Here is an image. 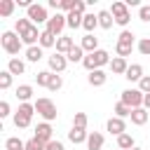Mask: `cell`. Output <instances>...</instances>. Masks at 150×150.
<instances>
[{
	"instance_id": "16",
	"label": "cell",
	"mask_w": 150,
	"mask_h": 150,
	"mask_svg": "<svg viewBox=\"0 0 150 150\" xmlns=\"http://www.w3.org/2000/svg\"><path fill=\"white\" fill-rule=\"evenodd\" d=\"M105 80H108V75H105L101 68H98V70H91V73H89V77H87V82H89L91 87H103V84H105Z\"/></svg>"
},
{
	"instance_id": "9",
	"label": "cell",
	"mask_w": 150,
	"mask_h": 150,
	"mask_svg": "<svg viewBox=\"0 0 150 150\" xmlns=\"http://www.w3.org/2000/svg\"><path fill=\"white\" fill-rule=\"evenodd\" d=\"M40 35H42V30H38V26H30L23 35H19L21 38V42L23 45H28V47H35V42H40Z\"/></svg>"
},
{
	"instance_id": "38",
	"label": "cell",
	"mask_w": 150,
	"mask_h": 150,
	"mask_svg": "<svg viewBox=\"0 0 150 150\" xmlns=\"http://www.w3.org/2000/svg\"><path fill=\"white\" fill-rule=\"evenodd\" d=\"M16 112H21V115H26V117H33V115H35V103H21Z\"/></svg>"
},
{
	"instance_id": "39",
	"label": "cell",
	"mask_w": 150,
	"mask_h": 150,
	"mask_svg": "<svg viewBox=\"0 0 150 150\" xmlns=\"http://www.w3.org/2000/svg\"><path fill=\"white\" fill-rule=\"evenodd\" d=\"M73 127H77V129H87V115H84V112H75V117H73Z\"/></svg>"
},
{
	"instance_id": "19",
	"label": "cell",
	"mask_w": 150,
	"mask_h": 150,
	"mask_svg": "<svg viewBox=\"0 0 150 150\" xmlns=\"http://www.w3.org/2000/svg\"><path fill=\"white\" fill-rule=\"evenodd\" d=\"M98 26V14H94V12H87L84 14V19H82V28L87 30V33H94V28Z\"/></svg>"
},
{
	"instance_id": "44",
	"label": "cell",
	"mask_w": 150,
	"mask_h": 150,
	"mask_svg": "<svg viewBox=\"0 0 150 150\" xmlns=\"http://www.w3.org/2000/svg\"><path fill=\"white\" fill-rule=\"evenodd\" d=\"M138 89L143 94H150V75H143V80L138 82Z\"/></svg>"
},
{
	"instance_id": "35",
	"label": "cell",
	"mask_w": 150,
	"mask_h": 150,
	"mask_svg": "<svg viewBox=\"0 0 150 150\" xmlns=\"http://www.w3.org/2000/svg\"><path fill=\"white\" fill-rule=\"evenodd\" d=\"M61 87H63V77L54 73V75H52V80H49V84H47V89H49V91H59Z\"/></svg>"
},
{
	"instance_id": "42",
	"label": "cell",
	"mask_w": 150,
	"mask_h": 150,
	"mask_svg": "<svg viewBox=\"0 0 150 150\" xmlns=\"http://www.w3.org/2000/svg\"><path fill=\"white\" fill-rule=\"evenodd\" d=\"M138 19L145 21V23H150V5H141L138 7Z\"/></svg>"
},
{
	"instance_id": "32",
	"label": "cell",
	"mask_w": 150,
	"mask_h": 150,
	"mask_svg": "<svg viewBox=\"0 0 150 150\" xmlns=\"http://www.w3.org/2000/svg\"><path fill=\"white\" fill-rule=\"evenodd\" d=\"M115 117H120V120L131 117V108H129V105H124L122 101H120V103H115Z\"/></svg>"
},
{
	"instance_id": "26",
	"label": "cell",
	"mask_w": 150,
	"mask_h": 150,
	"mask_svg": "<svg viewBox=\"0 0 150 150\" xmlns=\"http://www.w3.org/2000/svg\"><path fill=\"white\" fill-rule=\"evenodd\" d=\"M117 148H120V150H134V148H136L134 136H131V134H122V136H117Z\"/></svg>"
},
{
	"instance_id": "27",
	"label": "cell",
	"mask_w": 150,
	"mask_h": 150,
	"mask_svg": "<svg viewBox=\"0 0 150 150\" xmlns=\"http://www.w3.org/2000/svg\"><path fill=\"white\" fill-rule=\"evenodd\" d=\"M42 56H45V54H42V47H40V45H35V47H28V49H26V61H30V63H38Z\"/></svg>"
},
{
	"instance_id": "6",
	"label": "cell",
	"mask_w": 150,
	"mask_h": 150,
	"mask_svg": "<svg viewBox=\"0 0 150 150\" xmlns=\"http://www.w3.org/2000/svg\"><path fill=\"white\" fill-rule=\"evenodd\" d=\"M66 26H68V23H66V14H61V12H56V14L49 16V21H47V30H49L52 35H56V38H61V33H63Z\"/></svg>"
},
{
	"instance_id": "33",
	"label": "cell",
	"mask_w": 150,
	"mask_h": 150,
	"mask_svg": "<svg viewBox=\"0 0 150 150\" xmlns=\"http://www.w3.org/2000/svg\"><path fill=\"white\" fill-rule=\"evenodd\" d=\"M30 120H33V117H26V115H21V112H14V127H16V129L30 127Z\"/></svg>"
},
{
	"instance_id": "4",
	"label": "cell",
	"mask_w": 150,
	"mask_h": 150,
	"mask_svg": "<svg viewBox=\"0 0 150 150\" xmlns=\"http://www.w3.org/2000/svg\"><path fill=\"white\" fill-rule=\"evenodd\" d=\"M110 14H112L115 23H117V26H122V28H124V26L129 23V19H131V14H129V7H127L124 2H120V0L110 5Z\"/></svg>"
},
{
	"instance_id": "43",
	"label": "cell",
	"mask_w": 150,
	"mask_h": 150,
	"mask_svg": "<svg viewBox=\"0 0 150 150\" xmlns=\"http://www.w3.org/2000/svg\"><path fill=\"white\" fill-rule=\"evenodd\" d=\"M26 150H45V143H40L38 138H30L26 141Z\"/></svg>"
},
{
	"instance_id": "25",
	"label": "cell",
	"mask_w": 150,
	"mask_h": 150,
	"mask_svg": "<svg viewBox=\"0 0 150 150\" xmlns=\"http://www.w3.org/2000/svg\"><path fill=\"white\" fill-rule=\"evenodd\" d=\"M30 96H33V87H30V84H19V87H16V98H19L21 103H28Z\"/></svg>"
},
{
	"instance_id": "40",
	"label": "cell",
	"mask_w": 150,
	"mask_h": 150,
	"mask_svg": "<svg viewBox=\"0 0 150 150\" xmlns=\"http://www.w3.org/2000/svg\"><path fill=\"white\" fill-rule=\"evenodd\" d=\"M117 42H122V45H134V33L124 28V30L120 33V38H117Z\"/></svg>"
},
{
	"instance_id": "13",
	"label": "cell",
	"mask_w": 150,
	"mask_h": 150,
	"mask_svg": "<svg viewBox=\"0 0 150 150\" xmlns=\"http://www.w3.org/2000/svg\"><path fill=\"white\" fill-rule=\"evenodd\" d=\"M73 47H75V42H73V38H70V35H61V38L56 40V52H59V54H63V56H66Z\"/></svg>"
},
{
	"instance_id": "21",
	"label": "cell",
	"mask_w": 150,
	"mask_h": 150,
	"mask_svg": "<svg viewBox=\"0 0 150 150\" xmlns=\"http://www.w3.org/2000/svg\"><path fill=\"white\" fill-rule=\"evenodd\" d=\"M7 70L12 73V75H23L26 73V63L21 61V59H9V63H7Z\"/></svg>"
},
{
	"instance_id": "24",
	"label": "cell",
	"mask_w": 150,
	"mask_h": 150,
	"mask_svg": "<svg viewBox=\"0 0 150 150\" xmlns=\"http://www.w3.org/2000/svg\"><path fill=\"white\" fill-rule=\"evenodd\" d=\"M56 40H59V38H56V35H52V33L45 28V30H42V35H40V42H38V45H40L42 49H47V47H56Z\"/></svg>"
},
{
	"instance_id": "34",
	"label": "cell",
	"mask_w": 150,
	"mask_h": 150,
	"mask_svg": "<svg viewBox=\"0 0 150 150\" xmlns=\"http://www.w3.org/2000/svg\"><path fill=\"white\" fill-rule=\"evenodd\" d=\"M52 75H54L52 70H40V73L35 75V82H38L40 87H47V84H49V80H52Z\"/></svg>"
},
{
	"instance_id": "2",
	"label": "cell",
	"mask_w": 150,
	"mask_h": 150,
	"mask_svg": "<svg viewBox=\"0 0 150 150\" xmlns=\"http://www.w3.org/2000/svg\"><path fill=\"white\" fill-rule=\"evenodd\" d=\"M35 112H38L45 122H52V120H56V115H59L54 101H52V98H45V96L35 101Z\"/></svg>"
},
{
	"instance_id": "41",
	"label": "cell",
	"mask_w": 150,
	"mask_h": 150,
	"mask_svg": "<svg viewBox=\"0 0 150 150\" xmlns=\"http://www.w3.org/2000/svg\"><path fill=\"white\" fill-rule=\"evenodd\" d=\"M138 52L143 56H150V38H141L138 40Z\"/></svg>"
},
{
	"instance_id": "22",
	"label": "cell",
	"mask_w": 150,
	"mask_h": 150,
	"mask_svg": "<svg viewBox=\"0 0 150 150\" xmlns=\"http://www.w3.org/2000/svg\"><path fill=\"white\" fill-rule=\"evenodd\" d=\"M82 19H84V14H77L75 9L66 14V23H68V28H82Z\"/></svg>"
},
{
	"instance_id": "36",
	"label": "cell",
	"mask_w": 150,
	"mask_h": 150,
	"mask_svg": "<svg viewBox=\"0 0 150 150\" xmlns=\"http://www.w3.org/2000/svg\"><path fill=\"white\" fill-rule=\"evenodd\" d=\"M131 49H134V45H122V42L115 45V52H117V56H122V59H127V56L131 54Z\"/></svg>"
},
{
	"instance_id": "45",
	"label": "cell",
	"mask_w": 150,
	"mask_h": 150,
	"mask_svg": "<svg viewBox=\"0 0 150 150\" xmlns=\"http://www.w3.org/2000/svg\"><path fill=\"white\" fill-rule=\"evenodd\" d=\"M47 150H66V148H63L61 141H49V143H47Z\"/></svg>"
},
{
	"instance_id": "7",
	"label": "cell",
	"mask_w": 150,
	"mask_h": 150,
	"mask_svg": "<svg viewBox=\"0 0 150 150\" xmlns=\"http://www.w3.org/2000/svg\"><path fill=\"white\" fill-rule=\"evenodd\" d=\"M47 63H49V70L59 75V73H63V70H66L68 59H66L63 54H59V52H56V54H52V56H49V61H47Z\"/></svg>"
},
{
	"instance_id": "15",
	"label": "cell",
	"mask_w": 150,
	"mask_h": 150,
	"mask_svg": "<svg viewBox=\"0 0 150 150\" xmlns=\"http://www.w3.org/2000/svg\"><path fill=\"white\" fill-rule=\"evenodd\" d=\"M127 68H129L127 59H122V56H112V61H110V70H112L115 75H124Z\"/></svg>"
},
{
	"instance_id": "20",
	"label": "cell",
	"mask_w": 150,
	"mask_h": 150,
	"mask_svg": "<svg viewBox=\"0 0 150 150\" xmlns=\"http://www.w3.org/2000/svg\"><path fill=\"white\" fill-rule=\"evenodd\" d=\"M101 148H103V134L91 131L87 138V150H101Z\"/></svg>"
},
{
	"instance_id": "23",
	"label": "cell",
	"mask_w": 150,
	"mask_h": 150,
	"mask_svg": "<svg viewBox=\"0 0 150 150\" xmlns=\"http://www.w3.org/2000/svg\"><path fill=\"white\" fill-rule=\"evenodd\" d=\"M112 23H115V19H112L110 9H101V12H98V26L108 30V28H112Z\"/></svg>"
},
{
	"instance_id": "8",
	"label": "cell",
	"mask_w": 150,
	"mask_h": 150,
	"mask_svg": "<svg viewBox=\"0 0 150 150\" xmlns=\"http://www.w3.org/2000/svg\"><path fill=\"white\" fill-rule=\"evenodd\" d=\"M33 138H38L40 143L47 145V143L52 141V124H49V122H40V124L35 127V136H33Z\"/></svg>"
},
{
	"instance_id": "10",
	"label": "cell",
	"mask_w": 150,
	"mask_h": 150,
	"mask_svg": "<svg viewBox=\"0 0 150 150\" xmlns=\"http://www.w3.org/2000/svg\"><path fill=\"white\" fill-rule=\"evenodd\" d=\"M105 127H108V131H110V134H115V136L127 134V124H124V120H120V117H110Z\"/></svg>"
},
{
	"instance_id": "12",
	"label": "cell",
	"mask_w": 150,
	"mask_h": 150,
	"mask_svg": "<svg viewBox=\"0 0 150 150\" xmlns=\"http://www.w3.org/2000/svg\"><path fill=\"white\" fill-rule=\"evenodd\" d=\"M124 77H127L129 82H141V80H143V66H141V63H131V66L127 68Z\"/></svg>"
},
{
	"instance_id": "49",
	"label": "cell",
	"mask_w": 150,
	"mask_h": 150,
	"mask_svg": "<svg viewBox=\"0 0 150 150\" xmlns=\"http://www.w3.org/2000/svg\"><path fill=\"white\" fill-rule=\"evenodd\" d=\"M134 150H143V148H134Z\"/></svg>"
},
{
	"instance_id": "5",
	"label": "cell",
	"mask_w": 150,
	"mask_h": 150,
	"mask_svg": "<svg viewBox=\"0 0 150 150\" xmlns=\"http://www.w3.org/2000/svg\"><path fill=\"white\" fill-rule=\"evenodd\" d=\"M26 16L33 21V26H40V23H47V21H49L47 9H45L42 5H38V2H33V5L26 9Z\"/></svg>"
},
{
	"instance_id": "14",
	"label": "cell",
	"mask_w": 150,
	"mask_h": 150,
	"mask_svg": "<svg viewBox=\"0 0 150 150\" xmlns=\"http://www.w3.org/2000/svg\"><path fill=\"white\" fill-rule=\"evenodd\" d=\"M91 56H94V63H96V68H103V66H110V54L105 52V49H96V52H91Z\"/></svg>"
},
{
	"instance_id": "47",
	"label": "cell",
	"mask_w": 150,
	"mask_h": 150,
	"mask_svg": "<svg viewBox=\"0 0 150 150\" xmlns=\"http://www.w3.org/2000/svg\"><path fill=\"white\" fill-rule=\"evenodd\" d=\"M0 117H9V103L7 101L0 103Z\"/></svg>"
},
{
	"instance_id": "48",
	"label": "cell",
	"mask_w": 150,
	"mask_h": 150,
	"mask_svg": "<svg viewBox=\"0 0 150 150\" xmlns=\"http://www.w3.org/2000/svg\"><path fill=\"white\" fill-rule=\"evenodd\" d=\"M143 108L150 110V94H145V98H143Z\"/></svg>"
},
{
	"instance_id": "1",
	"label": "cell",
	"mask_w": 150,
	"mask_h": 150,
	"mask_svg": "<svg viewBox=\"0 0 150 150\" xmlns=\"http://www.w3.org/2000/svg\"><path fill=\"white\" fill-rule=\"evenodd\" d=\"M0 45H2V49L7 52V54H19L21 52V47H23V42H21V38L14 33V30H5L2 33V38H0Z\"/></svg>"
},
{
	"instance_id": "3",
	"label": "cell",
	"mask_w": 150,
	"mask_h": 150,
	"mask_svg": "<svg viewBox=\"0 0 150 150\" xmlns=\"http://www.w3.org/2000/svg\"><path fill=\"white\" fill-rule=\"evenodd\" d=\"M143 98H145V94H143L141 89H124L122 96H120V101H122L124 105H129L131 110H134V108H143Z\"/></svg>"
},
{
	"instance_id": "31",
	"label": "cell",
	"mask_w": 150,
	"mask_h": 150,
	"mask_svg": "<svg viewBox=\"0 0 150 150\" xmlns=\"http://www.w3.org/2000/svg\"><path fill=\"white\" fill-rule=\"evenodd\" d=\"M14 7H16L14 0H0V16H9L14 12Z\"/></svg>"
},
{
	"instance_id": "29",
	"label": "cell",
	"mask_w": 150,
	"mask_h": 150,
	"mask_svg": "<svg viewBox=\"0 0 150 150\" xmlns=\"http://www.w3.org/2000/svg\"><path fill=\"white\" fill-rule=\"evenodd\" d=\"M30 26H33V21H30L28 16H26V19H16V23H14V33H16V35H23Z\"/></svg>"
},
{
	"instance_id": "18",
	"label": "cell",
	"mask_w": 150,
	"mask_h": 150,
	"mask_svg": "<svg viewBox=\"0 0 150 150\" xmlns=\"http://www.w3.org/2000/svg\"><path fill=\"white\" fill-rule=\"evenodd\" d=\"M87 138H89V134H87L84 129L73 127V129L68 131V141H70V143H75V145H77V143H87Z\"/></svg>"
},
{
	"instance_id": "37",
	"label": "cell",
	"mask_w": 150,
	"mask_h": 150,
	"mask_svg": "<svg viewBox=\"0 0 150 150\" xmlns=\"http://www.w3.org/2000/svg\"><path fill=\"white\" fill-rule=\"evenodd\" d=\"M9 87H12V73L2 70L0 73V89H9Z\"/></svg>"
},
{
	"instance_id": "17",
	"label": "cell",
	"mask_w": 150,
	"mask_h": 150,
	"mask_svg": "<svg viewBox=\"0 0 150 150\" xmlns=\"http://www.w3.org/2000/svg\"><path fill=\"white\" fill-rule=\"evenodd\" d=\"M148 117H150V112H148L145 108H134V110H131V122H134L136 127H143V124L148 122Z\"/></svg>"
},
{
	"instance_id": "46",
	"label": "cell",
	"mask_w": 150,
	"mask_h": 150,
	"mask_svg": "<svg viewBox=\"0 0 150 150\" xmlns=\"http://www.w3.org/2000/svg\"><path fill=\"white\" fill-rule=\"evenodd\" d=\"M84 9H87V2H84V0H77V2H75V12H77V14H87Z\"/></svg>"
},
{
	"instance_id": "11",
	"label": "cell",
	"mask_w": 150,
	"mask_h": 150,
	"mask_svg": "<svg viewBox=\"0 0 150 150\" xmlns=\"http://www.w3.org/2000/svg\"><path fill=\"white\" fill-rule=\"evenodd\" d=\"M80 47H82V49H84L87 54H91V52H96V49H98V38H96L94 33H87V35L82 38Z\"/></svg>"
},
{
	"instance_id": "30",
	"label": "cell",
	"mask_w": 150,
	"mask_h": 150,
	"mask_svg": "<svg viewBox=\"0 0 150 150\" xmlns=\"http://www.w3.org/2000/svg\"><path fill=\"white\" fill-rule=\"evenodd\" d=\"M5 148H7V150H26V143H23L21 138L12 136V138H7V141H5Z\"/></svg>"
},
{
	"instance_id": "28",
	"label": "cell",
	"mask_w": 150,
	"mask_h": 150,
	"mask_svg": "<svg viewBox=\"0 0 150 150\" xmlns=\"http://www.w3.org/2000/svg\"><path fill=\"white\" fill-rule=\"evenodd\" d=\"M84 56H87V54H84V49H82L80 45H75V47H73V49L66 54V59H68V61H73V63H77V61H84Z\"/></svg>"
}]
</instances>
